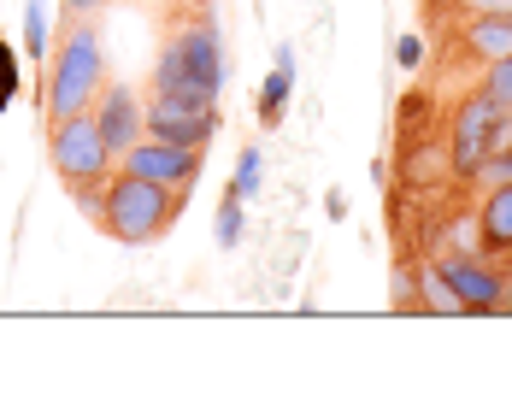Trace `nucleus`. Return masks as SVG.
Segmentation results:
<instances>
[{
  "label": "nucleus",
  "instance_id": "12",
  "mask_svg": "<svg viewBox=\"0 0 512 412\" xmlns=\"http://www.w3.org/2000/svg\"><path fill=\"white\" fill-rule=\"evenodd\" d=\"M460 48L471 65H495L501 53H512V12H495V18H465Z\"/></svg>",
  "mask_w": 512,
  "mask_h": 412
},
{
  "label": "nucleus",
  "instance_id": "18",
  "mask_svg": "<svg viewBox=\"0 0 512 412\" xmlns=\"http://www.w3.org/2000/svg\"><path fill=\"white\" fill-rule=\"evenodd\" d=\"M18 89H24V83H18V53H12V42L0 36V112L18 101Z\"/></svg>",
  "mask_w": 512,
  "mask_h": 412
},
{
  "label": "nucleus",
  "instance_id": "22",
  "mask_svg": "<svg viewBox=\"0 0 512 412\" xmlns=\"http://www.w3.org/2000/svg\"><path fill=\"white\" fill-rule=\"evenodd\" d=\"M106 0H65V12H71V18H89V12H101Z\"/></svg>",
  "mask_w": 512,
  "mask_h": 412
},
{
  "label": "nucleus",
  "instance_id": "8",
  "mask_svg": "<svg viewBox=\"0 0 512 412\" xmlns=\"http://www.w3.org/2000/svg\"><path fill=\"white\" fill-rule=\"evenodd\" d=\"M148 136L177 142V148H212V136H218V106L177 101V95H148Z\"/></svg>",
  "mask_w": 512,
  "mask_h": 412
},
{
  "label": "nucleus",
  "instance_id": "7",
  "mask_svg": "<svg viewBox=\"0 0 512 412\" xmlns=\"http://www.w3.org/2000/svg\"><path fill=\"white\" fill-rule=\"evenodd\" d=\"M89 118H95V130H101V142L112 148V159H124L142 136H148V101L130 89V83H106L95 106H89Z\"/></svg>",
  "mask_w": 512,
  "mask_h": 412
},
{
  "label": "nucleus",
  "instance_id": "19",
  "mask_svg": "<svg viewBox=\"0 0 512 412\" xmlns=\"http://www.w3.org/2000/svg\"><path fill=\"white\" fill-rule=\"evenodd\" d=\"M477 183H489V189H495V183H512V148H501V154H489V159H483Z\"/></svg>",
  "mask_w": 512,
  "mask_h": 412
},
{
  "label": "nucleus",
  "instance_id": "1",
  "mask_svg": "<svg viewBox=\"0 0 512 412\" xmlns=\"http://www.w3.org/2000/svg\"><path fill=\"white\" fill-rule=\"evenodd\" d=\"M183 189H165V183H148V177H136V171H112L101 183V195H83V206L101 218V230L112 242H124V248H148L159 242L171 224H177V212H183Z\"/></svg>",
  "mask_w": 512,
  "mask_h": 412
},
{
  "label": "nucleus",
  "instance_id": "3",
  "mask_svg": "<svg viewBox=\"0 0 512 412\" xmlns=\"http://www.w3.org/2000/svg\"><path fill=\"white\" fill-rule=\"evenodd\" d=\"M442 148H448V177L454 183H471L483 171V159L512 148V112L495 106L483 89H471V95H460L448 130H442Z\"/></svg>",
  "mask_w": 512,
  "mask_h": 412
},
{
  "label": "nucleus",
  "instance_id": "16",
  "mask_svg": "<svg viewBox=\"0 0 512 412\" xmlns=\"http://www.w3.org/2000/svg\"><path fill=\"white\" fill-rule=\"evenodd\" d=\"M477 89H483L495 106H507L512 112V53H501L495 65H483V83H477Z\"/></svg>",
  "mask_w": 512,
  "mask_h": 412
},
{
  "label": "nucleus",
  "instance_id": "10",
  "mask_svg": "<svg viewBox=\"0 0 512 412\" xmlns=\"http://www.w3.org/2000/svg\"><path fill=\"white\" fill-rule=\"evenodd\" d=\"M177 48H183V65H189V77L201 83V89H224V48H218V30L212 24H189V30H177Z\"/></svg>",
  "mask_w": 512,
  "mask_h": 412
},
{
  "label": "nucleus",
  "instance_id": "6",
  "mask_svg": "<svg viewBox=\"0 0 512 412\" xmlns=\"http://www.w3.org/2000/svg\"><path fill=\"white\" fill-rule=\"evenodd\" d=\"M118 165H124V171H136V177H148V183H165V189L195 195V177H201V165H206V148H177V142L142 136V142L118 159Z\"/></svg>",
  "mask_w": 512,
  "mask_h": 412
},
{
  "label": "nucleus",
  "instance_id": "21",
  "mask_svg": "<svg viewBox=\"0 0 512 412\" xmlns=\"http://www.w3.org/2000/svg\"><path fill=\"white\" fill-rule=\"evenodd\" d=\"M465 18H495V12H512V0H460Z\"/></svg>",
  "mask_w": 512,
  "mask_h": 412
},
{
  "label": "nucleus",
  "instance_id": "20",
  "mask_svg": "<svg viewBox=\"0 0 512 412\" xmlns=\"http://www.w3.org/2000/svg\"><path fill=\"white\" fill-rule=\"evenodd\" d=\"M395 65H401V71H418V65H424V42H418V36H401V48H395Z\"/></svg>",
  "mask_w": 512,
  "mask_h": 412
},
{
  "label": "nucleus",
  "instance_id": "2",
  "mask_svg": "<svg viewBox=\"0 0 512 412\" xmlns=\"http://www.w3.org/2000/svg\"><path fill=\"white\" fill-rule=\"evenodd\" d=\"M106 89V53H101V30L89 18H71L65 36L53 42L48 53V89H42V118L59 124V118H77L89 112L95 95Z\"/></svg>",
  "mask_w": 512,
  "mask_h": 412
},
{
  "label": "nucleus",
  "instance_id": "15",
  "mask_svg": "<svg viewBox=\"0 0 512 412\" xmlns=\"http://www.w3.org/2000/svg\"><path fill=\"white\" fill-rule=\"evenodd\" d=\"M242 236H248V218H242V201H236V195L224 189V201H218V224H212V242H218V248H236Z\"/></svg>",
  "mask_w": 512,
  "mask_h": 412
},
{
  "label": "nucleus",
  "instance_id": "9",
  "mask_svg": "<svg viewBox=\"0 0 512 412\" xmlns=\"http://www.w3.org/2000/svg\"><path fill=\"white\" fill-rule=\"evenodd\" d=\"M477 248L489 259L512 265V183H495L477 206Z\"/></svg>",
  "mask_w": 512,
  "mask_h": 412
},
{
  "label": "nucleus",
  "instance_id": "11",
  "mask_svg": "<svg viewBox=\"0 0 512 412\" xmlns=\"http://www.w3.org/2000/svg\"><path fill=\"white\" fill-rule=\"evenodd\" d=\"M148 95H177V101H201V106H218L212 89H201L195 77H189V65H183V48H177V36L159 48L154 59V83H148Z\"/></svg>",
  "mask_w": 512,
  "mask_h": 412
},
{
  "label": "nucleus",
  "instance_id": "14",
  "mask_svg": "<svg viewBox=\"0 0 512 412\" xmlns=\"http://www.w3.org/2000/svg\"><path fill=\"white\" fill-rule=\"evenodd\" d=\"M48 0H30L24 6V53L36 59V65H48Z\"/></svg>",
  "mask_w": 512,
  "mask_h": 412
},
{
  "label": "nucleus",
  "instance_id": "4",
  "mask_svg": "<svg viewBox=\"0 0 512 412\" xmlns=\"http://www.w3.org/2000/svg\"><path fill=\"white\" fill-rule=\"evenodd\" d=\"M48 165L71 195H89V189H101L106 177H112V148L101 142V130H95L89 112L48 124Z\"/></svg>",
  "mask_w": 512,
  "mask_h": 412
},
{
  "label": "nucleus",
  "instance_id": "5",
  "mask_svg": "<svg viewBox=\"0 0 512 412\" xmlns=\"http://www.w3.org/2000/svg\"><path fill=\"white\" fill-rule=\"evenodd\" d=\"M436 271L448 277L454 301L465 307V318H501L512 312V265L489 254H442Z\"/></svg>",
  "mask_w": 512,
  "mask_h": 412
},
{
  "label": "nucleus",
  "instance_id": "17",
  "mask_svg": "<svg viewBox=\"0 0 512 412\" xmlns=\"http://www.w3.org/2000/svg\"><path fill=\"white\" fill-rule=\"evenodd\" d=\"M259 148H242V159H236V177H230V195L236 201H248V195H259Z\"/></svg>",
  "mask_w": 512,
  "mask_h": 412
},
{
  "label": "nucleus",
  "instance_id": "13",
  "mask_svg": "<svg viewBox=\"0 0 512 412\" xmlns=\"http://www.w3.org/2000/svg\"><path fill=\"white\" fill-rule=\"evenodd\" d=\"M289 95H295V48L283 42V48H277V59H271V77H265V89H259V124H265V130H277V124H283Z\"/></svg>",
  "mask_w": 512,
  "mask_h": 412
}]
</instances>
